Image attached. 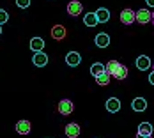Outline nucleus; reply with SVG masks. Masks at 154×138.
I'll use <instances>...</instances> for the list:
<instances>
[{"instance_id": "nucleus-1", "label": "nucleus", "mask_w": 154, "mask_h": 138, "mask_svg": "<svg viewBox=\"0 0 154 138\" xmlns=\"http://www.w3.org/2000/svg\"><path fill=\"white\" fill-rule=\"evenodd\" d=\"M105 69H106V73L110 75V76L117 78V80L128 78V67L122 66L121 62H117V60H110L106 66H105Z\"/></svg>"}, {"instance_id": "nucleus-2", "label": "nucleus", "mask_w": 154, "mask_h": 138, "mask_svg": "<svg viewBox=\"0 0 154 138\" xmlns=\"http://www.w3.org/2000/svg\"><path fill=\"white\" fill-rule=\"evenodd\" d=\"M151 20H152V13L147 11V9H140L138 13H135V21H138V23H142V25L149 23Z\"/></svg>"}, {"instance_id": "nucleus-3", "label": "nucleus", "mask_w": 154, "mask_h": 138, "mask_svg": "<svg viewBox=\"0 0 154 138\" xmlns=\"http://www.w3.org/2000/svg\"><path fill=\"white\" fill-rule=\"evenodd\" d=\"M82 11H83V5H82L78 0H73V2L67 4V13H69L71 16H78Z\"/></svg>"}, {"instance_id": "nucleus-4", "label": "nucleus", "mask_w": 154, "mask_h": 138, "mask_svg": "<svg viewBox=\"0 0 154 138\" xmlns=\"http://www.w3.org/2000/svg\"><path fill=\"white\" fill-rule=\"evenodd\" d=\"M80 62H82V57H80V53H76V51H69V53L66 55V64L71 66V67L78 66Z\"/></svg>"}, {"instance_id": "nucleus-5", "label": "nucleus", "mask_w": 154, "mask_h": 138, "mask_svg": "<svg viewBox=\"0 0 154 138\" xmlns=\"http://www.w3.org/2000/svg\"><path fill=\"white\" fill-rule=\"evenodd\" d=\"M66 136L67 138H76L80 136V126L75 122H71V124H67L66 126Z\"/></svg>"}, {"instance_id": "nucleus-6", "label": "nucleus", "mask_w": 154, "mask_h": 138, "mask_svg": "<svg viewBox=\"0 0 154 138\" xmlns=\"http://www.w3.org/2000/svg\"><path fill=\"white\" fill-rule=\"evenodd\" d=\"M121 21H122L124 25H131V23L135 21V11L124 9L122 13H121Z\"/></svg>"}, {"instance_id": "nucleus-7", "label": "nucleus", "mask_w": 154, "mask_h": 138, "mask_svg": "<svg viewBox=\"0 0 154 138\" xmlns=\"http://www.w3.org/2000/svg\"><path fill=\"white\" fill-rule=\"evenodd\" d=\"M73 103L69 101V99H62L60 103H59V112H60L62 115H69L71 112H73Z\"/></svg>"}, {"instance_id": "nucleus-8", "label": "nucleus", "mask_w": 154, "mask_h": 138, "mask_svg": "<svg viewBox=\"0 0 154 138\" xmlns=\"http://www.w3.org/2000/svg\"><path fill=\"white\" fill-rule=\"evenodd\" d=\"M51 37H53L55 41H62V39L66 37V27H62V25H55V27L51 29Z\"/></svg>"}, {"instance_id": "nucleus-9", "label": "nucleus", "mask_w": 154, "mask_h": 138, "mask_svg": "<svg viewBox=\"0 0 154 138\" xmlns=\"http://www.w3.org/2000/svg\"><path fill=\"white\" fill-rule=\"evenodd\" d=\"M32 62H34L37 67H43V66H46V64H48V55H46V53H43V51H37V53L34 55Z\"/></svg>"}, {"instance_id": "nucleus-10", "label": "nucleus", "mask_w": 154, "mask_h": 138, "mask_svg": "<svg viewBox=\"0 0 154 138\" xmlns=\"http://www.w3.org/2000/svg\"><path fill=\"white\" fill-rule=\"evenodd\" d=\"M16 131L20 135H29L30 133V122L29 121H18L16 122Z\"/></svg>"}, {"instance_id": "nucleus-11", "label": "nucleus", "mask_w": 154, "mask_h": 138, "mask_svg": "<svg viewBox=\"0 0 154 138\" xmlns=\"http://www.w3.org/2000/svg\"><path fill=\"white\" fill-rule=\"evenodd\" d=\"M137 67H138L140 71L149 69V67H151V59H149L147 55H140L138 59H137Z\"/></svg>"}, {"instance_id": "nucleus-12", "label": "nucleus", "mask_w": 154, "mask_h": 138, "mask_svg": "<svg viewBox=\"0 0 154 138\" xmlns=\"http://www.w3.org/2000/svg\"><path fill=\"white\" fill-rule=\"evenodd\" d=\"M106 110L112 112V113L119 112V110H121V101H119L117 97H110V99L106 101Z\"/></svg>"}, {"instance_id": "nucleus-13", "label": "nucleus", "mask_w": 154, "mask_h": 138, "mask_svg": "<svg viewBox=\"0 0 154 138\" xmlns=\"http://www.w3.org/2000/svg\"><path fill=\"white\" fill-rule=\"evenodd\" d=\"M43 48H45V41H43L41 37H34V39H30V50L34 51V53L43 51Z\"/></svg>"}, {"instance_id": "nucleus-14", "label": "nucleus", "mask_w": 154, "mask_h": 138, "mask_svg": "<svg viewBox=\"0 0 154 138\" xmlns=\"http://www.w3.org/2000/svg\"><path fill=\"white\" fill-rule=\"evenodd\" d=\"M96 18H97V23H106L108 20H110V13H108V9H105V7L97 9V11H96Z\"/></svg>"}, {"instance_id": "nucleus-15", "label": "nucleus", "mask_w": 154, "mask_h": 138, "mask_svg": "<svg viewBox=\"0 0 154 138\" xmlns=\"http://www.w3.org/2000/svg\"><path fill=\"white\" fill-rule=\"evenodd\" d=\"M131 106H133V110H135V112H143V110L147 108V101H145L143 97H137V99H133Z\"/></svg>"}, {"instance_id": "nucleus-16", "label": "nucleus", "mask_w": 154, "mask_h": 138, "mask_svg": "<svg viewBox=\"0 0 154 138\" xmlns=\"http://www.w3.org/2000/svg\"><path fill=\"white\" fill-rule=\"evenodd\" d=\"M96 44L99 46V48H106V46L110 44L108 34H97V35H96Z\"/></svg>"}, {"instance_id": "nucleus-17", "label": "nucleus", "mask_w": 154, "mask_h": 138, "mask_svg": "<svg viewBox=\"0 0 154 138\" xmlns=\"http://www.w3.org/2000/svg\"><path fill=\"white\" fill-rule=\"evenodd\" d=\"M138 135H145V136H152V126L149 122H142L138 126Z\"/></svg>"}, {"instance_id": "nucleus-18", "label": "nucleus", "mask_w": 154, "mask_h": 138, "mask_svg": "<svg viewBox=\"0 0 154 138\" xmlns=\"http://www.w3.org/2000/svg\"><path fill=\"white\" fill-rule=\"evenodd\" d=\"M83 23H85L87 27H96V25H97L96 13H89V14H85V18H83Z\"/></svg>"}, {"instance_id": "nucleus-19", "label": "nucleus", "mask_w": 154, "mask_h": 138, "mask_svg": "<svg viewBox=\"0 0 154 138\" xmlns=\"http://www.w3.org/2000/svg\"><path fill=\"white\" fill-rule=\"evenodd\" d=\"M106 69H105V66L103 64H99V62H96L91 66V73H92V76H99L101 73H105Z\"/></svg>"}, {"instance_id": "nucleus-20", "label": "nucleus", "mask_w": 154, "mask_h": 138, "mask_svg": "<svg viewBox=\"0 0 154 138\" xmlns=\"http://www.w3.org/2000/svg\"><path fill=\"white\" fill-rule=\"evenodd\" d=\"M110 78H112V76L105 71V73H101L99 76H96V81H97L99 85H108V83H110Z\"/></svg>"}, {"instance_id": "nucleus-21", "label": "nucleus", "mask_w": 154, "mask_h": 138, "mask_svg": "<svg viewBox=\"0 0 154 138\" xmlns=\"http://www.w3.org/2000/svg\"><path fill=\"white\" fill-rule=\"evenodd\" d=\"M7 20H9V14H7V11L0 9V25H4V23H5Z\"/></svg>"}, {"instance_id": "nucleus-22", "label": "nucleus", "mask_w": 154, "mask_h": 138, "mask_svg": "<svg viewBox=\"0 0 154 138\" xmlns=\"http://www.w3.org/2000/svg\"><path fill=\"white\" fill-rule=\"evenodd\" d=\"M16 4H18V7L25 9V7H29V5H30V0H16Z\"/></svg>"}, {"instance_id": "nucleus-23", "label": "nucleus", "mask_w": 154, "mask_h": 138, "mask_svg": "<svg viewBox=\"0 0 154 138\" xmlns=\"http://www.w3.org/2000/svg\"><path fill=\"white\" fill-rule=\"evenodd\" d=\"M149 81H151V83L154 85V71L151 73V75H149Z\"/></svg>"}, {"instance_id": "nucleus-24", "label": "nucleus", "mask_w": 154, "mask_h": 138, "mask_svg": "<svg viewBox=\"0 0 154 138\" xmlns=\"http://www.w3.org/2000/svg\"><path fill=\"white\" fill-rule=\"evenodd\" d=\"M147 5H151V7H154V0H147Z\"/></svg>"}, {"instance_id": "nucleus-25", "label": "nucleus", "mask_w": 154, "mask_h": 138, "mask_svg": "<svg viewBox=\"0 0 154 138\" xmlns=\"http://www.w3.org/2000/svg\"><path fill=\"white\" fill-rule=\"evenodd\" d=\"M137 138H151V136H145V135H138L137 133Z\"/></svg>"}, {"instance_id": "nucleus-26", "label": "nucleus", "mask_w": 154, "mask_h": 138, "mask_svg": "<svg viewBox=\"0 0 154 138\" xmlns=\"http://www.w3.org/2000/svg\"><path fill=\"white\" fill-rule=\"evenodd\" d=\"M0 34H2V27H0Z\"/></svg>"}, {"instance_id": "nucleus-27", "label": "nucleus", "mask_w": 154, "mask_h": 138, "mask_svg": "<svg viewBox=\"0 0 154 138\" xmlns=\"http://www.w3.org/2000/svg\"><path fill=\"white\" fill-rule=\"evenodd\" d=\"M152 25H154V18H152Z\"/></svg>"}, {"instance_id": "nucleus-28", "label": "nucleus", "mask_w": 154, "mask_h": 138, "mask_svg": "<svg viewBox=\"0 0 154 138\" xmlns=\"http://www.w3.org/2000/svg\"><path fill=\"white\" fill-rule=\"evenodd\" d=\"M152 18H154V13H152Z\"/></svg>"}]
</instances>
